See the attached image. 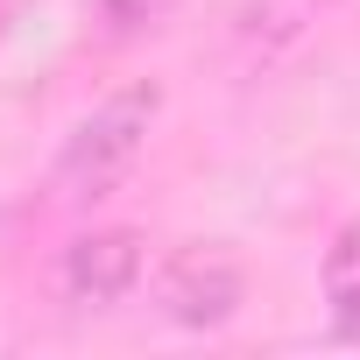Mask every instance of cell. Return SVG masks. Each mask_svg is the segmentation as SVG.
<instances>
[{
  "mask_svg": "<svg viewBox=\"0 0 360 360\" xmlns=\"http://www.w3.org/2000/svg\"><path fill=\"white\" fill-rule=\"evenodd\" d=\"M148 120H155V92H148V85L113 92L106 106H92V113L64 134V155H57V191H64V198H106L120 176L141 162Z\"/></svg>",
  "mask_w": 360,
  "mask_h": 360,
  "instance_id": "1",
  "label": "cell"
},
{
  "mask_svg": "<svg viewBox=\"0 0 360 360\" xmlns=\"http://www.w3.org/2000/svg\"><path fill=\"white\" fill-rule=\"evenodd\" d=\"M248 283H240V262L219 255V248H176L155 276V304L169 325L184 332H219L233 311H240Z\"/></svg>",
  "mask_w": 360,
  "mask_h": 360,
  "instance_id": "2",
  "label": "cell"
},
{
  "mask_svg": "<svg viewBox=\"0 0 360 360\" xmlns=\"http://www.w3.org/2000/svg\"><path fill=\"white\" fill-rule=\"evenodd\" d=\"M141 269H148V248H141V233H127V226L78 233V240L64 248V297H71V304H92V311H106V304H120V297L141 283Z\"/></svg>",
  "mask_w": 360,
  "mask_h": 360,
  "instance_id": "3",
  "label": "cell"
},
{
  "mask_svg": "<svg viewBox=\"0 0 360 360\" xmlns=\"http://www.w3.org/2000/svg\"><path fill=\"white\" fill-rule=\"evenodd\" d=\"M325 8H332V0H240V15H233V43H240L255 64H269V57L297 50V43L325 22Z\"/></svg>",
  "mask_w": 360,
  "mask_h": 360,
  "instance_id": "4",
  "label": "cell"
},
{
  "mask_svg": "<svg viewBox=\"0 0 360 360\" xmlns=\"http://www.w3.org/2000/svg\"><path fill=\"white\" fill-rule=\"evenodd\" d=\"M325 297L339 311V332L360 339V219L339 226V240L325 248Z\"/></svg>",
  "mask_w": 360,
  "mask_h": 360,
  "instance_id": "5",
  "label": "cell"
},
{
  "mask_svg": "<svg viewBox=\"0 0 360 360\" xmlns=\"http://www.w3.org/2000/svg\"><path fill=\"white\" fill-rule=\"evenodd\" d=\"M169 15H176V0H99V29L113 43H134V36L162 29Z\"/></svg>",
  "mask_w": 360,
  "mask_h": 360,
  "instance_id": "6",
  "label": "cell"
}]
</instances>
